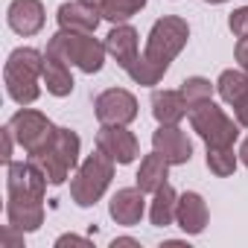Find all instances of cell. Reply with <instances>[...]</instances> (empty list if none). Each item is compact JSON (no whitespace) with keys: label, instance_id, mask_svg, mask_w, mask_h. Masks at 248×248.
<instances>
[{"label":"cell","instance_id":"ba28073f","mask_svg":"<svg viewBox=\"0 0 248 248\" xmlns=\"http://www.w3.org/2000/svg\"><path fill=\"white\" fill-rule=\"evenodd\" d=\"M93 114L102 126H129L138 120V99L123 88H108L93 99Z\"/></svg>","mask_w":248,"mask_h":248},{"label":"cell","instance_id":"e0dca14e","mask_svg":"<svg viewBox=\"0 0 248 248\" xmlns=\"http://www.w3.org/2000/svg\"><path fill=\"white\" fill-rule=\"evenodd\" d=\"M59 27L62 30H73V32H96L102 12L99 6L82 3V0H73V3H62L59 6Z\"/></svg>","mask_w":248,"mask_h":248},{"label":"cell","instance_id":"d6a6232c","mask_svg":"<svg viewBox=\"0 0 248 248\" xmlns=\"http://www.w3.org/2000/svg\"><path fill=\"white\" fill-rule=\"evenodd\" d=\"M239 161L248 167V138H245V140H242V146H239Z\"/></svg>","mask_w":248,"mask_h":248},{"label":"cell","instance_id":"7a4b0ae2","mask_svg":"<svg viewBox=\"0 0 248 248\" xmlns=\"http://www.w3.org/2000/svg\"><path fill=\"white\" fill-rule=\"evenodd\" d=\"M41 79H44V53L35 47H18L6 59L3 82L6 93L18 105H32L41 96Z\"/></svg>","mask_w":248,"mask_h":248},{"label":"cell","instance_id":"277c9868","mask_svg":"<svg viewBox=\"0 0 248 248\" xmlns=\"http://www.w3.org/2000/svg\"><path fill=\"white\" fill-rule=\"evenodd\" d=\"M47 50L76 64L82 73H99L105 64V53H108L105 44L93 38V32H73V30H59L47 41Z\"/></svg>","mask_w":248,"mask_h":248},{"label":"cell","instance_id":"ffe728a7","mask_svg":"<svg viewBox=\"0 0 248 248\" xmlns=\"http://www.w3.org/2000/svg\"><path fill=\"white\" fill-rule=\"evenodd\" d=\"M167 178H170V164L152 149V155H146L143 161H140V170H138V175H135V181H138V187L143 190V193H158L164 184H167Z\"/></svg>","mask_w":248,"mask_h":248},{"label":"cell","instance_id":"4fadbf2b","mask_svg":"<svg viewBox=\"0 0 248 248\" xmlns=\"http://www.w3.org/2000/svg\"><path fill=\"white\" fill-rule=\"evenodd\" d=\"M143 210H146V199H143V190L140 187H123L111 196V204H108V213L117 225H138L143 219Z\"/></svg>","mask_w":248,"mask_h":248},{"label":"cell","instance_id":"8fae6325","mask_svg":"<svg viewBox=\"0 0 248 248\" xmlns=\"http://www.w3.org/2000/svg\"><path fill=\"white\" fill-rule=\"evenodd\" d=\"M152 149L170 167H181L193 158V143L178 126H158V132L152 135Z\"/></svg>","mask_w":248,"mask_h":248},{"label":"cell","instance_id":"83f0119b","mask_svg":"<svg viewBox=\"0 0 248 248\" xmlns=\"http://www.w3.org/2000/svg\"><path fill=\"white\" fill-rule=\"evenodd\" d=\"M67 245H82V248H91V239L88 236H76V233H62L56 239V248H67Z\"/></svg>","mask_w":248,"mask_h":248},{"label":"cell","instance_id":"836d02e7","mask_svg":"<svg viewBox=\"0 0 248 248\" xmlns=\"http://www.w3.org/2000/svg\"><path fill=\"white\" fill-rule=\"evenodd\" d=\"M82 3H91V6H99V3H102V0H82Z\"/></svg>","mask_w":248,"mask_h":248},{"label":"cell","instance_id":"44dd1931","mask_svg":"<svg viewBox=\"0 0 248 248\" xmlns=\"http://www.w3.org/2000/svg\"><path fill=\"white\" fill-rule=\"evenodd\" d=\"M175 207H178V193H175L170 184H164V187L155 193L152 207H149V219H152V225H155V228H167V225H172V222H175Z\"/></svg>","mask_w":248,"mask_h":248},{"label":"cell","instance_id":"4316f807","mask_svg":"<svg viewBox=\"0 0 248 248\" xmlns=\"http://www.w3.org/2000/svg\"><path fill=\"white\" fill-rule=\"evenodd\" d=\"M0 242H3V248H21L24 245V231H18L15 225H6L3 233H0Z\"/></svg>","mask_w":248,"mask_h":248},{"label":"cell","instance_id":"f546056e","mask_svg":"<svg viewBox=\"0 0 248 248\" xmlns=\"http://www.w3.org/2000/svg\"><path fill=\"white\" fill-rule=\"evenodd\" d=\"M12 143H15V135H12V129H9V123L3 126V164H9L12 161Z\"/></svg>","mask_w":248,"mask_h":248},{"label":"cell","instance_id":"7c38bea8","mask_svg":"<svg viewBox=\"0 0 248 248\" xmlns=\"http://www.w3.org/2000/svg\"><path fill=\"white\" fill-rule=\"evenodd\" d=\"M47 175L32 161H9L6 164V193H30L41 196L47 193Z\"/></svg>","mask_w":248,"mask_h":248},{"label":"cell","instance_id":"ac0fdd59","mask_svg":"<svg viewBox=\"0 0 248 248\" xmlns=\"http://www.w3.org/2000/svg\"><path fill=\"white\" fill-rule=\"evenodd\" d=\"M190 114V105L181 91H155L152 93V117L158 126H178Z\"/></svg>","mask_w":248,"mask_h":248},{"label":"cell","instance_id":"5bb4252c","mask_svg":"<svg viewBox=\"0 0 248 248\" xmlns=\"http://www.w3.org/2000/svg\"><path fill=\"white\" fill-rule=\"evenodd\" d=\"M105 50H108V56H111L123 70H129V67L138 62V56H140V50H138V30L129 27V24H117V27L105 35Z\"/></svg>","mask_w":248,"mask_h":248},{"label":"cell","instance_id":"5b68a950","mask_svg":"<svg viewBox=\"0 0 248 248\" xmlns=\"http://www.w3.org/2000/svg\"><path fill=\"white\" fill-rule=\"evenodd\" d=\"M111 178H114V161H111L105 152L96 149L93 155H88V158L79 164V170H76V175H73V181H70V196H73V202H76L79 207H93V204L105 196Z\"/></svg>","mask_w":248,"mask_h":248},{"label":"cell","instance_id":"e575fe53","mask_svg":"<svg viewBox=\"0 0 248 248\" xmlns=\"http://www.w3.org/2000/svg\"><path fill=\"white\" fill-rule=\"evenodd\" d=\"M204 3H228V0H204Z\"/></svg>","mask_w":248,"mask_h":248},{"label":"cell","instance_id":"4dcf8cb0","mask_svg":"<svg viewBox=\"0 0 248 248\" xmlns=\"http://www.w3.org/2000/svg\"><path fill=\"white\" fill-rule=\"evenodd\" d=\"M233 53H236V62H239V67H242V70L248 73V38H239V41H236V50H233Z\"/></svg>","mask_w":248,"mask_h":248},{"label":"cell","instance_id":"484cf974","mask_svg":"<svg viewBox=\"0 0 248 248\" xmlns=\"http://www.w3.org/2000/svg\"><path fill=\"white\" fill-rule=\"evenodd\" d=\"M228 27H231V32H233L236 38H248V6L236 9V12L228 18Z\"/></svg>","mask_w":248,"mask_h":248},{"label":"cell","instance_id":"2e32d148","mask_svg":"<svg viewBox=\"0 0 248 248\" xmlns=\"http://www.w3.org/2000/svg\"><path fill=\"white\" fill-rule=\"evenodd\" d=\"M207 204L199 193H181L178 196V207H175V225L187 233L196 236L207 228Z\"/></svg>","mask_w":248,"mask_h":248},{"label":"cell","instance_id":"f1b7e54d","mask_svg":"<svg viewBox=\"0 0 248 248\" xmlns=\"http://www.w3.org/2000/svg\"><path fill=\"white\" fill-rule=\"evenodd\" d=\"M233 117H236V123H239L242 129H248V93L233 102Z\"/></svg>","mask_w":248,"mask_h":248},{"label":"cell","instance_id":"7402d4cb","mask_svg":"<svg viewBox=\"0 0 248 248\" xmlns=\"http://www.w3.org/2000/svg\"><path fill=\"white\" fill-rule=\"evenodd\" d=\"M216 91L228 105H233L236 99H242L248 93V73L245 70H222L216 79Z\"/></svg>","mask_w":248,"mask_h":248},{"label":"cell","instance_id":"cb8c5ba5","mask_svg":"<svg viewBox=\"0 0 248 248\" xmlns=\"http://www.w3.org/2000/svg\"><path fill=\"white\" fill-rule=\"evenodd\" d=\"M207 170L219 178L233 175V170H236L233 146H207Z\"/></svg>","mask_w":248,"mask_h":248},{"label":"cell","instance_id":"52a82bcc","mask_svg":"<svg viewBox=\"0 0 248 248\" xmlns=\"http://www.w3.org/2000/svg\"><path fill=\"white\" fill-rule=\"evenodd\" d=\"M9 129H12V135H15V143H18L27 155L41 152V149L50 143V138L56 135V126L47 120V114L32 111V108H27V105L9 120Z\"/></svg>","mask_w":248,"mask_h":248},{"label":"cell","instance_id":"6da1fadb","mask_svg":"<svg viewBox=\"0 0 248 248\" xmlns=\"http://www.w3.org/2000/svg\"><path fill=\"white\" fill-rule=\"evenodd\" d=\"M187 38H190V27L184 18H178V15L158 18L149 30L143 56H138V62L126 73L138 85H158L164 79V73L170 70L172 59L187 47Z\"/></svg>","mask_w":248,"mask_h":248},{"label":"cell","instance_id":"1f68e13d","mask_svg":"<svg viewBox=\"0 0 248 248\" xmlns=\"http://www.w3.org/2000/svg\"><path fill=\"white\" fill-rule=\"evenodd\" d=\"M120 245H132V248H138L140 242L132 239V236H114V239H111V248H120Z\"/></svg>","mask_w":248,"mask_h":248},{"label":"cell","instance_id":"d6986e66","mask_svg":"<svg viewBox=\"0 0 248 248\" xmlns=\"http://www.w3.org/2000/svg\"><path fill=\"white\" fill-rule=\"evenodd\" d=\"M44 85L53 96H70L73 85H76L73 76H70L67 62L53 50H44Z\"/></svg>","mask_w":248,"mask_h":248},{"label":"cell","instance_id":"30bf717a","mask_svg":"<svg viewBox=\"0 0 248 248\" xmlns=\"http://www.w3.org/2000/svg\"><path fill=\"white\" fill-rule=\"evenodd\" d=\"M6 219L24 233H32L44 225V199L30 193H6Z\"/></svg>","mask_w":248,"mask_h":248},{"label":"cell","instance_id":"3957f363","mask_svg":"<svg viewBox=\"0 0 248 248\" xmlns=\"http://www.w3.org/2000/svg\"><path fill=\"white\" fill-rule=\"evenodd\" d=\"M79 146L82 143H79V135L73 129H56V135L50 138V143L41 152L30 155V161L47 175V181L53 187H59V184L67 181L70 170L79 164Z\"/></svg>","mask_w":248,"mask_h":248},{"label":"cell","instance_id":"603a6c76","mask_svg":"<svg viewBox=\"0 0 248 248\" xmlns=\"http://www.w3.org/2000/svg\"><path fill=\"white\" fill-rule=\"evenodd\" d=\"M143 6H146V0H102V3H99V12H102V18L111 21V24H126V21L135 18Z\"/></svg>","mask_w":248,"mask_h":248},{"label":"cell","instance_id":"d4e9b609","mask_svg":"<svg viewBox=\"0 0 248 248\" xmlns=\"http://www.w3.org/2000/svg\"><path fill=\"white\" fill-rule=\"evenodd\" d=\"M181 93H184L187 105H199V102L210 99V93H213V85H210L204 76H190V79H184V85H181Z\"/></svg>","mask_w":248,"mask_h":248},{"label":"cell","instance_id":"9c48e42d","mask_svg":"<svg viewBox=\"0 0 248 248\" xmlns=\"http://www.w3.org/2000/svg\"><path fill=\"white\" fill-rule=\"evenodd\" d=\"M96 149L105 152L114 164L120 167H126L132 164L138 155H140V143L138 138L126 129V126H102L96 132Z\"/></svg>","mask_w":248,"mask_h":248},{"label":"cell","instance_id":"9a60e30c","mask_svg":"<svg viewBox=\"0 0 248 248\" xmlns=\"http://www.w3.org/2000/svg\"><path fill=\"white\" fill-rule=\"evenodd\" d=\"M6 21L18 35L30 38L35 32H41V27H44V3L41 0H12Z\"/></svg>","mask_w":248,"mask_h":248},{"label":"cell","instance_id":"8992f818","mask_svg":"<svg viewBox=\"0 0 248 248\" xmlns=\"http://www.w3.org/2000/svg\"><path fill=\"white\" fill-rule=\"evenodd\" d=\"M190 126L207 146H233L239 138V123H233L213 99L190 105Z\"/></svg>","mask_w":248,"mask_h":248}]
</instances>
